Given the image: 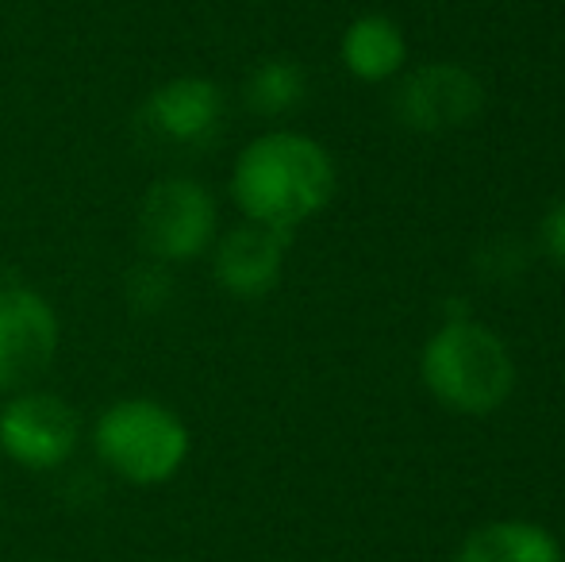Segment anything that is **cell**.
<instances>
[{
  "mask_svg": "<svg viewBox=\"0 0 565 562\" xmlns=\"http://www.w3.org/2000/svg\"><path fill=\"white\" fill-rule=\"evenodd\" d=\"M231 193L250 224L292 232L335 193V166L316 139L269 131L243 147L231 173Z\"/></svg>",
  "mask_w": 565,
  "mask_h": 562,
  "instance_id": "cell-1",
  "label": "cell"
},
{
  "mask_svg": "<svg viewBox=\"0 0 565 562\" xmlns=\"http://www.w3.org/2000/svg\"><path fill=\"white\" fill-rule=\"evenodd\" d=\"M100 463L131 486H162L185 466L193 439L189 427L170 405L150 397L116 401L100 413L97 432Z\"/></svg>",
  "mask_w": 565,
  "mask_h": 562,
  "instance_id": "cell-2",
  "label": "cell"
},
{
  "mask_svg": "<svg viewBox=\"0 0 565 562\" xmlns=\"http://www.w3.org/2000/svg\"><path fill=\"white\" fill-rule=\"evenodd\" d=\"M424 378L454 413H492L512 393L515 367L497 336L481 324H447L424 351Z\"/></svg>",
  "mask_w": 565,
  "mask_h": 562,
  "instance_id": "cell-3",
  "label": "cell"
},
{
  "mask_svg": "<svg viewBox=\"0 0 565 562\" xmlns=\"http://www.w3.org/2000/svg\"><path fill=\"white\" fill-rule=\"evenodd\" d=\"M216 240V201L201 181L166 178L147 189L139 209V243L154 263H185Z\"/></svg>",
  "mask_w": 565,
  "mask_h": 562,
  "instance_id": "cell-4",
  "label": "cell"
},
{
  "mask_svg": "<svg viewBox=\"0 0 565 562\" xmlns=\"http://www.w3.org/2000/svg\"><path fill=\"white\" fill-rule=\"evenodd\" d=\"M58 354V316L31 285H0V390H23Z\"/></svg>",
  "mask_w": 565,
  "mask_h": 562,
  "instance_id": "cell-5",
  "label": "cell"
},
{
  "mask_svg": "<svg viewBox=\"0 0 565 562\" xmlns=\"http://www.w3.org/2000/svg\"><path fill=\"white\" fill-rule=\"evenodd\" d=\"M82 439L77 413L54 393H20L0 409V450L23 470H54Z\"/></svg>",
  "mask_w": 565,
  "mask_h": 562,
  "instance_id": "cell-6",
  "label": "cell"
},
{
  "mask_svg": "<svg viewBox=\"0 0 565 562\" xmlns=\"http://www.w3.org/2000/svg\"><path fill=\"white\" fill-rule=\"evenodd\" d=\"M224 120V93L209 77H173L142 105V128L170 147H204Z\"/></svg>",
  "mask_w": 565,
  "mask_h": 562,
  "instance_id": "cell-7",
  "label": "cell"
},
{
  "mask_svg": "<svg viewBox=\"0 0 565 562\" xmlns=\"http://www.w3.org/2000/svg\"><path fill=\"white\" fill-rule=\"evenodd\" d=\"M481 85L461 66H427L412 74L396 93V113L412 131H454L481 113Z\"/></svg>",
  "mask_w": 565,
  "mask_h": 562,
  "instance_id": "cell-8",
  "label": "cell"
},
{
  "mask_svg": "<svg viewBox=\"0 0 565 562\" xmlns=\"http://www.w3.org/2000/svg\"><path fill=\"white\" fill-rule=\"evenodd\" d=\"M285 247H289V232H277L266 224L235 227L216 247V282L231 297H266L281 278Z\"/></svg>",
  "mask_w": 565,
  "mask_h": 562,
  "instance_id": "cell-9",
  "label": "cell"
},
{
  "mask_svg": "<svg viewBox=\"0 0 565 562\" xmlns=\"http://www.w3.org/2000/svg\"><path fill=\"white\" fill-rule=\"evenodd\" d=\"M342 62L362 82H385L404 62V35L385 15L354 20L342 35Z\"/></svg>",
  "mask_w": 565,
  "mask_h": 562,
  "instance_id": "cell-10",
  "label": "cell"
},
{
  "mask_svg": "<svg viewBox=\"0 0 565 562\" xmlns=\"http://www.w3.org/2000/svg\"><path fill=\"white\" fill-rule=\"evenodd\" d=\"M458 562H562L558 543L535 524L504 520L473 532L461 548Z\"/></svg>",
  "mask_w": 565,
  "mask_h": 562,
  "instance_id": "cell-11",
  "label": "cell"
},
{
  "mask_svg": "<svg viewBox=\"0 0 565 562\" xmlns=\"http://www.w3.org/2000/svg\"><path fill=\"white\" fill-rule=\"evenodd\" d=\"M305 70L300 62L292 59H269V62H258L246 82V105L262 116H281V113H292V108L305 100Z\"/></svg>",
  "mask_w": 565,
  "mask_h": 562,
  "instance_id": "cell-12",
  "label": "cell"
},
{
  "mask_svg": "<svg viewBox=\"0 0 565 562\" xmlns=\"http://www.w3.org/2000/svg\"><path fill=\"white\" fill-rule=\"evenodd\" d=\"M543 240H546V251H551V255L565 266V204H558V209L546 216Z\"/></svg>",
  "mask_w": 565,
  "mask_h": 562,
  "instance_id": "cell-13",
  "label": "cell"
}]
</instances>
